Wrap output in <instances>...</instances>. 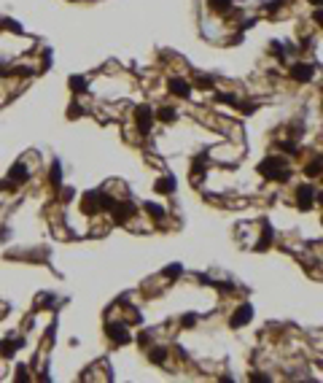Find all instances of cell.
Here are the masks:
<instances>
[{
    "instance_id": "19",
    "label": "cell",
    "mask_w": 323,
    "mask_h": 383,
    "mask_svg": "<svg viewBox=\"0 0 323 383\" xmlns=\"http://www.w3.org/2000/svg\"><path fill=\"white\" fill-rule=\"evenodd\" d=\"M162 276H164V278H170V281L180 278V276H183V264H180V262L170 264V267H164V272H162Z\"/></svg>"
},
{
    "instance_id": "28",
    "label": "cell",
    "mask_w": 323,
    "mask_h": 383,
    "mask_svg": "<svg viewBox=\"0 0 323 383\" xmlns=\"http://www.w3.org/2000/svg\"><path fill=\"white\" fill-rule=\"evenodd\" d=\"M280 6H283V0H267V3H264V9H267V11H278Z\"/></svg>"
},
{
    "instance_id": "30",
    "label": "cell",
    "mask_w": 323,
    "mask_h": 383,
    "mask_svg": "<svg viewBox=\"0 0 323 383\" xmlns=\"http://www.w3.org/2000/svg\"><path fill=\"white\" fill-rule=\"evenodd\" d=\"M312 19H315V25H320V27H323V6H320V9H315Z\"/></svg>"
},
{
    "instance_id": "13",
    "label": "cell",
    "mask_w": 323,
    "mask_h": 383,
    "mask_svg": "<svg viewBox=\"0 0 323 383\" xmlns=\"http://www.w3.org/2000/svg\"><path fill=\"white\" fill-rule=\"evenodd\" d=\"M22 346H25V340L17 338V340H6L0 348H3V356H11V354H17V351H19Z\"/></svg>"
},
{
    "instance_id": "5",
    "label": "cell",
    "mask_w": 323,
    "mask_h": 383,
    "mask_svg": "<svg viewBox=\"0 0 323 383\" xmlns=\"http://www.w3.org/2000/svg\"><path fill=\"white\" fill-rule=\"evenodd\" d=\"M135 119H138V130H140V135H148V132H151V124H154V111H151L148 105H138Z\"/></svg>"
},
{
    "instance_id": "1",
    "label": "cell",
    "mask_w": 323,
    "mask_h": 383,
    "mask_svg": "<svg viewBox=\"0 0 323 383\" xmlns=\"http://www.w3.org/2000/svg\"><path fill=\"white\" fill-rule=\"evenodd\" d=\"M259 173H262L264 178H272V181H280V184H286L288 178H291L286 159H283V157H275V154L259 162Z\"/></svg>"
},
{
    "instance_id": "33",
    "label": "cell",
    "mask_w": 323,
    "mask_h": 383,
    "mask_svg": "<svg viewBox=\"0 0 323 383\" xmlns=\"http://www.w3.org/2000/svg\"><path fill=\"white\" fill-rule=\"evenodd\" d=\"M148 340H151V332H143V335H140V338H138V343H143V346H146Z\"/></svg>"
},
{
    "instance_id": "26",
    "label": "cell",
    "mask_w": 323,
    "mask_h": 383,
    "mask_svg": "<svg viewBox=\"0 0 323 383\" xmlns=\"http://www.w3.org/2000/svg\"><path fill=\"white\" fill-rule=\"evenodd\" d=\"M180 324H183V330H194L197 326V313H186L183 318H180Z\"/></svg>"
},
{
    "instance_id": "4",
    "label": "cell",
    "mask_w": 323,
    "mask_h": 383,
    "mask_svg": "<svg viewBox=\"0 0 323 383\" xmlns=\"http://www.w3.org/2000/svg\"><path fill=\"white\" fill-rule=\"evenodd\" d=\"M250 318H253V305L250 302H245V305H240L237 310L232 313V318H229V326L232 330H240V326H245Z\"/></svg>"
},
{
    "instance_id": "7",
    "label": "cell",
    "mask_w": 323,
    "mask_h": 383,
    "mask_svg": "<svg viewBox=\"0 0 323 383\" xmlns=\"http://www.w3.org/2000/svg\"><path fill=\"white\" fill-rule=\"evenodd\" d=\"M272 238H275L272 224L267 222V218H262V238H259V243H256V251H267V248L272 246Z\"/></svg>"
},
{
    "instance_id": "12",
    "label": "cell",
    "mask_w": 323,
    "mask_h": 383,
    "mask_svg": "<svg viewBox=\"0 0 323 383\" xmlns=\"http://www.w3.org/2000/svg\"><path fill=\"white\" fill-rule=\"evenodd\" d=\"M70 89H73V95H84L89 89V84H86L84 76H70Z\"/></svg>"
},
{
    "instance_id": "24",
    "label": "cell",
    "mask_w": 323,
    "mask_h": 383,
    "mask_svg": "<svg viewBox=\"0 0 323 383\" xmlns=\"http://www.w3.org/2000/svg\"><path fill=\"white\" fill-rule=\"evenodd\" d=\"M0 27H3V30H14V33H25V30H22L19 27V22H14V19H3V22H0Z\"/></svg>"
},
{
    "instance_id": "22",
    "label": "cell",
    "mask_w": 323,
    "mask_h": 383,
    "mask_svg": "<svg viewBox=\"0 0 323 383\" xmlns=\"http://www.w3.org/2000/svg\"><path fill=\"white\" fill-rule=\"evenodd\" d=\"M146 213H151L154 218H164V208L162 205H156V202H146Z\"/></svg>"
},
{
    "instance_id": "9",
    "label": "cell",
    "mask_w": 323,
    "mask_h": 383,
    "mask_svg": "<svg viewBox=\"0 0 323 383\" xmlns=\"http://www.w3.org/2000/svg\"><path fill=\"white\" fill-rule=\"evenodd\" d=\"M132 213H135V202H130V200H124V202H119V205H113V218H116L119 224H124Z\"/></svg>"
},
{
    "instance_id": "17",
    "label": "cell",
    "mask_w": 323,
    "mask_h": 383,
    "mask_svg": "<svg viewBox=\"0 0 323 383\" xmlns=\"http://www.w3.org/2000/svg\"><path fill=\"white\" fill-rule=\"evenodd\" d=\"M156 116H159L162 122H167V124H172V122L178 119V114H175V108H172V105H162V108H159V114H156Z\"/></svg>"
},
{
    "instance_id": "31",
    "label": "cell",
    "mask_w": 323,
    "mask_h": 383,
    "mask_svg": "<svg viewBox=\"0 0 323 383\" xmlns=\"http://www.w3.org/2000/svg\"><path fill=\"white\" fill-rule=\"evenodd\" d=\"M240 108H242V114H256L259 105H256V103H245V105H240Z\"/></svg>"
},
{
    "instance_id": "21",
    "label": "cell",
    "mask_w": 323,
    "mask_h": 383,
    "mask_svg": "<svg viewBox=\"0 0 323 383\" xmlns=\"http://www.w3.org/2000/svg\"><path fill=\"white\" fill-rule=\"evenodd\" d=\"M154 364H164V359H167V348H151V354H148Z\"/></svg>"
},
{
    "instance_id": "25",
    "label": "cell",
    "mask_w": 323,
    "mask_h": 383,
    "mask_svg": "<svg viewBox=\"0 0 323 383\" xmlns=\"http://www.w3.org/2000/svg\"><path fill=\"white\" fill-rule=\"evenodd\" d=\"M270 49H272V54H275L278 60H286V49H283V43H280V41H272V43H270Z\"/></svg>"
},
{
    "instance_id": "37",
    "label": "cell",
    "mask_w": 323,
    "mask_h": 383,
    "mask_svg": "<svg viewBox=\"0 0 323 383\" xmlns=\"http://www.w3.org/2000/svg\"><path fill=\"white\" fill-rule=\"evenodd\" d=\"M315 202H320V205H323V192H315Z\"/></svg>"
},
{
    "instance_id": "16",
    "label": "cell",
    "mask_w": 323,
    "mask_h": 383,
    "mask_svg": "<svg viewBox=\"0 0 323 383\" xmlns=\"http://www.w3.org/2000/svg\"><path fill=\"white\" fill-rule=\"evenodd\" d=\"M84 213H94V210L100 208V202H97V192H92V194H86L84 197Z\"/></svg>"
},
{
    "instance_id": "3",
    "label": "cell",
    "mask_w": 323,
    "mask_h": 383,
    "mask_svg": "<svg viewBox=\"0 0 323 383\" xmlns=\"http://www.w3.org/2000/svg\"><path fill=\"white\" fill-rule=\"evenodd\" d=\"M288 73H291V79H294V81H299V84H307V81H312L315 68L310 65V62H294V65L288 68Z\"/></svg>"
},
{
    "instance_id": "6",
    "label": "cell",
    "mask_w": 323,
    "mask_h": 383,
    "mask_svg": "<svg viewBox=\"0 0 323 383\" xmlns=\"http://www.w3.org/2000/svg\"><path fill=\"white\" fill-rule=\"evenodd\" d=\"M105 332H108V338H111L113 343H119V346H127L130 343V332H127L124 324H108Z\"/></svg>"
},
{
    "instance_id": "32",
    "label": "cell",
    "mask_w": 323,
    "mask_h": 383,
    "mask_svg": "<svg viewBox=\"0 0 323 383\" xmlns=\"http://www.w3.org/2000/svg\"><path fill=\"white\" fill-rule=\"evenodd\" d=\"M250 380H253V383H270V378H267V375H250Z\"/></svg>"
},
{
    "instance_id": "38",
    "label": "cell",
    "mask_w": 323,
    "mask_h": 383,
    "mask_svg": "<svg viewBox=\"0 0 323 383\" xmlns=\"http://www.w3.org/2000/svg\"><path fill=\"white\" fill-rule=\"evenodd\" d=\"M310 3H312V6H318V9H320V6H323V0H310Z\"/></svg>"
},
{
    "instance_id": "2",
    "label": "cell",
    "mask_w": 323,
    "mask_h": 383,
    "mask_svg": "<svg viewBox=\"0 0 323 383\" xmlns=\"http://www.w3.org/2000/svg\"><path fill=\"white\" fill-rule=\"evenodd\" d=\"M315 186L312 184H302V186H296V208L299 210H310L315 205Z\"/></svg>"
},
{
    "instance_id": "27",
    "label": "cell",
    "mask_w": 323,
    "mask_h": 383,
    "mask_svg": "<svg viewBox=\"0 0 323 383\" xmlns=\"http://www.w3.org/2000/svg\"><path fill=\"white\" fill-rule=\"evenodd\" d=\"M197 84H200L202 89H213V79H210V76H200V79H197Z\"/></svg>"
},
{
    "instance_id": "8",
    "label": "cell",
    "mask_w": 323,
    "mask_h": 383,
    "mask_svg": "<svg viewBox=\"0 0 323 383\" xmlns=\"http://www.w3.org/2000/svg\"><path fill=\"white\" fill-rule=\"evenodd\" d=\"M167 87H170V92L175 97H191V84H188L186 79H170Z\"/></svg>"
},
{
    "instance_id": "23",
    "label": "cell",
    "mask_w": 323,
    "mask_h": 383,
    "mask_svg": "<svg viewBox=\"0 0 323 383\" xmlns=\"http://www.w3.org/2000/svg\"><path fill=\"white\" fill-rule=\"evenodd\" d=\"M216 100H218V103H226V105H237V97H234L232 92H218Z\"/></svg>"
},
{
    "instance_id": "15",
    "label": "cell",
    "mask_w": 323,
    "mask_h": 383,
    "mask_svg": "<svg viewBox=\"0 0 323 383\" xmlns=\"http://www.w3.org/2000/svg\"><path fill=\"white\" fill-rule=\"evenodd\" d=\"M208 165H210V159L205 157V154H200V157L194 159V168H191V176L194 178H200L202 176V170H208Z\"/></svg>"
},
{
    "instance_id": "36",
    "label": "cell",
    "mask_w": 323,
    "mask_h": 383,
    "mask_svg": "<svg viewBox=\"0 0 323 383\" xmlns=\"http://www.w3.org/2000/svg\"><path fill=\"white\" fill-rule=\"evenodd\" d=\"M175 348H178V356H180V359H188V354L183 351V346H175Z\"/></svg>"
},
{
    "instance_id": "14",
    "label": "cell",
    "mask_w": 323,
    "mask_h": 383,
    "mask_svg": "<svg viewBox=\"0 0 323 383\" xmlns=\"http://www.w3.org/2000/svg\"><path fill=\"white\" fill-rule=\"evenodd\" d=\"M232 3L234 0H208V6L216 14H226V11H232Z\"/></svg>"
},
{
    "instance_id": "11",
    "label": "cell",
    "mask_w": 323,
    "mask_h": 383,
    "mask_svg": "<svg viewBox=\"0 0 323 383\" xmlns=\"http://www.w3.org/2000/svg\"><path fill=\"white\" fill-rule=\"evenodd\" d=\"M9 181H14V184H22V181H27V168L22 165V162H19V165H14V168H11V173H9Z\"/></svg>"
},
{
    "instance_id": "18",
    "label": "cell",
    "mask_w": 323,
    "mask_h": 383,
    "mask_svg": "<svg viewBox=\"0 0 323 383\" xmlns=\"http://www.w3.org/2000/svg\"><path fill=\"white\" fill-rule=\"evenodd\" d=\"M51 186L54 189H62V165L57 159H54V165H51Z\"/></svg>"
},
{
    "instance_id": "35",
    "label": "cell",
    "mask_w": 323,
    "mask_h": 383,
    "mask_svg": "<svg viewBox=\"0 0 323 383\" xmlns=\"http://www.w3.org/2000/svg\"><path fill=\"white\" fill-rule=\"evenodd\" d=\"M256 25V19H245V22H242V30H248V27H253Z\"/></svg>"
},
{
    "instance_id": "20",
    "label": "cell",
    "mask_w": 323,
    "mask_h": 383,
    "mask_svg": "<svg viewBox=\"0 0 323 383\" xmlns=\"http://www.w3.org/2000/svg\"><path fill=\"white\" fill-rule=\"evenodd\" d=\"M304 173L310 176V178H315V176H320L323 173V159H312L310 165L304 168Z\"/></svg>"
},
{
    "instance_id": "10",
    "label": "cell",
    "mask_w": 323,
    "mask_h": 383,
    "mask_svg": "<svg viewBox=\"0 0 323 383\" xmlns=\"http://www.w3.org/2000/svg\"><path fill=\"white\" fill-rule=\"evenodd\" d=\"M175 186H178V181L172 176H164V178H159V181L154 184V189L159 192V194H172L175 192Z\"/></svg>"
},
{
    "instance_id": "29",
    "label": "cell",
    "mask_w": 323,
    "mask_h": 383,
    "mask_svg": "<svg viewBox=\"0 0 323 383\" xmlns=\"http://www.w3.org/2000/svg\"><path fill=\"white\" fill-rule=\"evenodd\" d=\"M278 148H283V151H288V154H296V151H299L296 143H278Z\"/></svg>"
},
{
    "instance_id": "34",
    "label": "cell",
    "mask_w": 323,
    "mask_h": 383,
    "mask_svg": "<svg viewBox=\"0 0 323 383\" xmlns=\"http://www.w3.org/2000/svg\"><path fill=\"white\" fill-rule=\"evenodd\" d=\"M25 370H27V367H19V372H17L19 380H27V372H25Z\"/></svg>"
}]
</instances>
